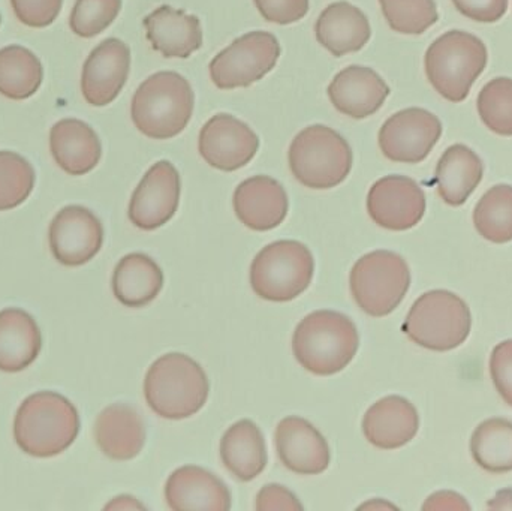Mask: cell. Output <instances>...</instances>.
Returning <instances> with one entry per match:
<instances>
[{"mask_svg": "<svg viewBox=\"0 0 512 511\" xmlns=\"http://www.w3.org/2000/svg\"><path fill=\"white\" fill-rule=\"evenodd\" d=\"M51 252L60 264L78 267L98 255L104 243V227L95 213L83 206H66L50 225Z\"/></svg>", "mask_w": 512, "mask_h": 511, "instance_id": "4fadbf2b", "label": "cell"}, {"mask_svg": "<svg viewBox=\"0 0 512 511\" xmlns=\"http://www.w3.org/2000/svg\"><path fill=\"white\" fill-rule=\"evenodd\" d=\"M78 432L80 416L77 408L59 393L30 395L15 414V443L33 458L60 455L74 444Z\"/></svg>", "mask_w": 512, "mask_h": 511, "instance_id": "6da1fadb", "label": "cell"}, {"mask_svg": "<svg viewBox=\"0 0 512 511\" xmlns=\"http://www.w3.org/2000/svg\"><path fill=\"white\" fill-rule=\"evenodd\" d=\"M120 9L122 0H77L69 17V26L80 38H93L116 20Z\"/></svg>", "mask_w": 512, "mask_h": 511, "instance_id": "d590c367", "label": "cell"}, {"mask_svg": "<svg viewBox=\"0 0 512 511\" xmlns=\"http://www.w3.org/2000/svg\"><path fill=\"white\" fill-rule=\"evenodd\" d=\"M471 453L474 461L487 473H510L512 423L505 419H490L481 423L472 435Z\"/></svg>", "mask_w": 512, "mask_h": 511, "instance_id": "4dcf8cb0", "label": "cell"}, {"mask_svg": "<svg viewBox=\"0 0 512 511\" xmlns=\"http://www.w3.org/2000/svg\"><path fill=\"white\" fill-rule=\"evenodd\" d=\"M280 45L273 33H246L210 63V77L219 89L248 87L276 66Z\"/></svg>", "mask_w": 512, "mask_h": 511, "instance_id": "30bf717a", "label": "cell"}, {"mask_svg": "<svg viewBox=\"0 0 512 511\" xmlns=\"http://www.w3.org/2000/svg\"><path fill=\"white\" fill-rule=\"evenodd\" d=\"M390 87L384 78L364 66H348L328 86V96L336 110L352 119H366L387 101Z\"/></svg>", "mask_w": 512, "mask_h": 511, "instance_id": "d6986e66", "label": "cell"}, {"mask_svg": "<svg viewBox=\"0 0 512 511\" xmlns=\"http://www.w3.org/2000/svg\"><path fill=\"white\" fill-rule=\"evenodd\" d=\"M420 429L417 408L402 396H387L373 404L363 419V432L372 446L396 450L414 440Z\"/></svg>", "mask_w": 512, "mask_h": 511, "instance_id": "44dd1931", "label": "cell"}, {"mask_svg": "<svg viewBox=\"0 0 512 511\" xmlns=\"http://www.w3.org/2000/svg\"><path fill=\"white\" fill-rule=\"evenodd\" d=\"M360 509H396V507L391 506V504L381 503V501L379 503L373 501V503L363 504Z\"/></svg>", "mask_w": 512, "mask_h": 511, "instance_id": "f6af8a7d", "label": "cell"}, {"mask_svg": "<svg viewBox=\"0 0 512 511\" xmlns=\"http://www.w3.org/2000/svg\"><path fill=\"white\" fill-rule=\"evenodd\" d=\"M259 14L270 23L291 24L304 18L309 11V0H254Z\"/></svg>", "mask_w": 512, "mask_h": 511, "instance_id": "f35d334b", "label": "cell"}, {"mask_svg": "<svg viewBox=\"0 0 512 511\" xmlns=\"http://www.w3.org/2000/svg\"><path fill=\"white\" fill-rule=\"evenodd\" d=\"M474 225L480 236L492 243L512 240V186L496 185L478 201Z\"/></svg>", "mask_w": 512, "mask_h": 511, "instance_id": "1f68e13d", "label": "cell"}, {"mask_svg": "<svg viewBox=\"0 0 512 511\" xmlns=\"http://www.w3.org/2000/svg\"><path fill=\"white\" fill-rule=\"evenodd\" d=\"M442 135V123L423 108H406L393 114L379 131V147L385 158L418 164L432 152Z\"/></svg>", "mask_w": 512, "mask_h": 511, "instance_id": "8fae6325", "label": "cell"}, {"mask_svg": "<svg viewBox=\"0 0 512 511\" xmlns=\"http://www.w3.org/2000/svg\"><path fill=\"white\" fill-rule=\"evenodd\" d=\"M349 285L361 311L370 317H387L405 299L411 272L405 258L396 252H370L352 267Z\"/></svg>", "mask_w": 512, "mask_h": 511, "instance_id": "9c48e42d", "label": "cell"}, {"mask_svg": "<svg viewBox=\"0 0 512 511\" xmlns=\"http://www.w3.org/2000/svg\"><path fill=\"white\" fill-rule=\"evenodd\" d=\"M315 272L312 252L297 240L270 243L256 254L251 285L268 302H291L309 288Z\"/></svg>", "mask_w": 512, "mask_h": 511, "instance_id": "ba28073f", "label": "cell"}, {"mask_svg": "<svg viewBox=\"0 0 512 511\" xmlns=\"http://www.w3.org/2000/svg\"><path fill=\"white\" fill-rule=\"evenodd\" d=\"M316 39L333 56L360 51L369 42L372 29L366 15L348 2L327 6L315 26Z\"/></svg>", "mask_w": 512, "mask_h": 511, "instance_id": "d4e9b609", "label": "cell"}, {"mask_svg": "<svg viewBox=\"0 0 512 511\" xmlns=\"http://www.w3.org/2000/svg\"><path fill=\"white\" fill-rule=\"evenodd\" d=\"M164 287V272L149 255L134 252L117 263L113 273V293L126 308H144Z\"/></svg>", "mask_w": 512, "mask_h": 511, "instance_id": "83f0119b", "label": "cell"}, {"mask_svg": "<svg viewBox=\"0 0 512 511\" xmlns=\"http://www.w3.org/2000/svg\"><path fill=\"white\" fill-rule=\"evenodd\" d=\"M255 509L258 511H301L304 507L285 486L267 485L256 495Z\"/></svg>", "mask_w": 512, "mask_h": 511, "instance_id": "60d3db41", "label": "cell"}, {"mask_svg": "<svg viewBox=\"0 0 512 511\" xmlns=\"http://www.w3.org/2000/svg\"><path fill=\"white\" fill-rule=\"evenodd\" d=\"M131 69V50L117 38L105 39L87 57L81 74V92L95 107L111 104L122 92Z\"/></svg>", "mask_w": 512, "mask_h": 511, "instance_id": "2e32d148", "label": "cell"}, {"mask_svg": "<svg viewBox=\"0 0 512 511\" xmlns=\"http://www.w3.org/2000/svg\"><path fill=\"white\" fill-rule=\"evenodd\" d=\"M35 170L18 153L0 152V212L20 206L35 188Z\"/></svg>", "mask_w": 512, "mask_h": 511, "instance_id": "d6a6232c", "label": "cell"}, {"mask_svg": "<svg viewBox=\"0 0 512 511\" xmlns=\"http://www.w3.org/2000/svg\"><path fill=\"white\" fill-rule=\"evenodd\" d=\"M288 207V195L273 177H251L234 192L237 218L251 230L270 231L279 227L288 215Z\"/></svg>", "mask_w": 512, "mask_h": 511, "instance_id": "ffe728a7", "label": "cell"}, {"mask_svg": "<svg viewBox=\"0 0 512 511\" xmlns=\"http://www.w3.org/2000/svg\"><path fill=\"white\" fill-rule=\"evenodd\" d=\"M489 62V51L478 36L450 30L426 51L424 68L433 89L450 102L468 98L472 86Z\"/></svg>", "mask_w": 512, "mask_h": 511, "instance_id": "5b68a950", "label": "cell"}, {"mask_svg": "<svg viewBox=\"0 0 512 511\" xmlns=\"http://www.w3.org/2000/svg\"><path fill=\"white\" fill-rule=\"evenodd\" d=\"M483 174V161L474 150L465 144L448 147L436 165L439 197L450 206H462L480 185Z\"/></svg>", "mask_w": 512, "mask_h": 511, "instance_id": "4316f807", "label": "cell"}, {"mask_svg": "<svg viewBox=\"0 0 512 511\" xmlns=\"http://www.w3.org/2000/svg\"><path fill=\"white\" fill-rule=\"evenodd\" d=\"M50 149L56 164L71 176L90 173L102 156L98 134L78 119H63L51 128Z\"/></svg>", "mask_w": 512, "mask_h": 511, "instance_id": "cb8c5ba5", "label": "cell"}, {"mask_svg": "<svg viewBox=\"0 0 512 511\" xmlns=\"http://www.w3.org/2000/svg\"><path fill=\"white\" fill-rule=\"evenodd\" d=\"M360 345L354 321L336 311H316L298 323L292 338L295 359L319 377L339 374Z\"/></svg>", "mask_w": 512, "mask_h": 511, "instance_id": "3957f363", "label": "cell"}, {"mask_svg": "<svg viewBox=\"0 0 512 511\" xmlns=\"http://www.w3.org/2000/svg\"><path fill=\"white\" fill-rule=\"evenodd\" d=\"M41 348V330L32 315L17 308L0 311V371H24Z\"/></svg>", "mask_w": 512, "mask_h": 511, "instance_id": "484cf974", "label": "cell"}, {"mask_svg": "<svg viewBox=\"0 0 512 511\" xmlns=\"http://www.w3.org/2000/svg\"><path fill=\"white\" fill-rule=\"evenodd\" d=\"M144 29L153 50L165 57L192 56L203 45V30L195 15L161 6L144 18Z\"/></svg>", "mask_w": 512, "mask_h": 511, "instance_id": "603a6c76", "label": "cell"}, {"mask_svg": "<svg viewBox=\"0 0 512 511\" xmlns=\"http://www.w3.org/2000/svg\"><path fill=\"white\" fill-rule=\"evenodd\" d=\"M179 171L171 162L159 161L144 174L129 203V219L144 231L158 230L173 219L179 209Z\"/></svg>", "mask_w": 512, "mask_h": 511, "instance_id": "7c38bea8", "label": "cell"}, {"mask_svg": "<svg viewBox=\"0 0 512 511\" xmlns=\"http://www.w3.org/2000/svg\"><path fill=\"white\" fill-rule=\"evenodd\" d=\"M191 84L177 72H156L147 78L132 98L134 125L146 137L168 140L185 131L194 113Z\"/></svg>", "mask_w": 512, "mask_h": 511, "instance_id": "277c9868", "label": "cell"}, {"mask_svg": "<svg viewBox=\"0 0 512 511\" xmlns=\"http://www.w3.org/2000/svg\"><path fill=\"white\" fill-rule=\"evenodd\" d=\"M391 29L403 35H421L439 20L435 0H379Z\"/></svg>", "mask_w": 512, "mask_h": 511, "instance_id": "e575fe53", "label": "cell"}, {"mask_svg": "<svg viewBox=\"0 0 512 511\" xmlns=\"http://www.w3.org/2000/svg\"><path fill=\"white\" fill-rule=\"evenodd\" d=\"M367 212L385 230H411L426 213V195L411 177H382L370 188Z\"/></svg>", "mask_w": 512, "mask_h": 511, "instance_id": "5bb4252c", "label": "cell"}, {"mask_svg": "<svg viewBox=\"0 0 512 511\" xmlns=\"http://www.w3.org/2000/svg\"><path fill=\"white\" fill-rule=\"evenodd\" d=\"M95 441L107 458L131 461L140 455L146 444L143 417L131 405H110L96 419Z\"/></svg>", "mask_w": 512, "mask_h": 511, "instance_id": "7402d4cb", "label": "cell"}, {"mask_svg": "<svg viewBox=\"0 0 512 511\" xmlns=\"http://www.w3.org/2000/svg\"><path fill=\"white\" fill-rule=\"evenodd\" d=\"M15 17L24 26L44 29L54 23L62 11L63 0H11Z\"/></svg>", "mask_w": 512, "mask_h": 511, "instance_id": "8d00e7d4", "label": "cell"}, {"mask_svg": "<svg viewBox=\"0 0 512 511\" xmlns=\"http://www.w3.org/2000/svg\"><path fill=\"white\" fill-rule=\"evenodd\" d=\"M471 326V311L465 300L451 291L433 290L414 303L403 332L427 350L451 351L468 339Z\"/></svg>", "mask_w": 512, "mask_h": 511, "instance_id": "52a82bcc", "label": "cell"}, {"mask_svg": "<svg viewBox=\"0 0 512 511\" xmlns=\"http://www.w3.org/2000/svg\"><path fill=\"white\" fill-rule=\"evenodd\" d=\"M489 509L493 510H512V489L498 492L492 503H489Z\"/></svg>", "mask_w": 512, "mask_h": 511, "instance_id": "ee69618b", "label": "cell"}, {"mask_svg": "<svg viewBox=\"0 0 512 511\" xmlns=\"http://www.w3.org/2000/svg\"><path fill=\"white\" fill-rule=\"evenodd\" d=\"M454 8L478 23H496L504 17L510 0H451Z\"/></svg>", "mask_w": 512, "mask_h": 511, "instance_id": "ab89813d", "label": "cell"}, {"mask_svg": "<svg viewBox=\"0 0 512 511\" xmlns=\"http://www.w3.org/2000/svg\"><path fill=\"white\" fill-rule=\"evenodd\" d=\"M44 80L41 60L21 45L0 50V95L23 101L38 92Z\"/></svg>", "mask_w": 512, "mask_h": 511, "instance_id": "f546056e", "label": "cell"}, {"mask_svg": "<svg viewBox=\"0 0 512 511\" xmlns=\"http://www.w3.org/2000/svg\"><path fill=\"white\" fill-rule=\"evenodd\" d=\"M277 456L292 473L316 476L330 467L331 453L321 432L301 417H285L274 432Z\"/></svg>", "mask_w": 512, "mask_h": 511, "instance_id": "e0dca14e", "label": "cell"}, {"mask_svg": "<svg viewBox=\"0 0 512 511\" xmlns=\"http://www.w3.org/2000/svg\"><path fill=\"white\" fill-rule=\"evenodd\" d=\"M225 468L240 482H252L267 467V447L261 429L252 420H240L221 441Z\"/></svg>", "mask_w": 512, "mask_h": 511, "instance_id": "f1b7e54d", "label": "cell"}, {"mask_svg": "<svg viewBox=\"0 0 512 511\" xmlns=\"http://www.w3.org/2000/svg\"><path fill=\"white\" fill-rule=\"evenodd\" d=\"M423 510H471V506L459 494L444 491L429 497Z\"/></svg>", "mask_w": 512, "mask_h": 511, "instance_id": "b9f144b4", "label": "cell"}, {"mask_svg": "<svg viewBox=\"0 0 512 511\" xmlns=\"http://www.w3.org/2000/svg\"><path fill=\"white\" fill-rule=\"evenodd\" d=\"M201 156L216 170L236 171L248 165L259 149L254 131L231 114H216L200 132Z\"/></svg>", "mask_w": 512, "mask_h": 511, "instance_id": "9a60e30c", "label": "cell"}, {"mask_svg": "<svg viewBox=\"0 0 512 511\" xmlns=\"http://www.w3.org/2000/svg\"><path fill=\"white\" fill-rule=\"evenodd\" d=\"M107 510H144L146 507L143 506V504L138 503L135 498L132 497H119L116 498V500L111 501L110 504H108L107 507H105Z\"/></svg>", "mask_w": 512, "mask_h": 511, "instance_id": "7bdbcfd3", "label": "cell"}, {"mask_svg": "<svg viewBox=\"0 0 512 511\" xmlns=\"http://www.w3.org/2000/svg\"><path fill=\"white\" fill-rule=\"evenodd\" d=\"M165 500L176 511H228L233 506L228 486L206 468L186 465L168 477Z\"/></svg>", "mask_w": 512, "mask_h": 511, "instance_id": "ac0fdd59", "label": "cell"}, {"mask_svg": "<svg viewBox=\"0 0 512 511\" xmlns=\"http://www.w3.org/2000/svg\"><path fill=\"white\" fill-rule=\"evenodd\" d=\"M490 374L499 395L512 407V339L496 345L490 357Z\"/></svg>", "mask_w": 512, "mask_h": 511, "instance_id": "74e56055", "label": "cell"}, {"mask_svg": "<svg viewBox=\"0 0 512 511\" xmlns=\"http://www.w3.org/2000/svg\"><path fill=\"white\" fill-rule=\"evenodd\" d=\"M209 393L206 371L182 353L159 357L144 380L147 404L162 419L183 420L195 416L206 405Z\"/></svg>", "mask_w": 512, "mask_h": 511, "instance_id": "7a4b0ae2", "label": "cell"}, {"mask_svg": "<svg viewBox=\"0 0 512 511\" xmlns=\"http://www.w3.org/2000/svg\"><path fill=\"white\" fill-rule=\"evenodd\" d=\"M478 114L484 125L502 137H512V78L499 77L481 89Z\"/></svg>", "mask_w": 512, "mask_h": 511, "instance_id": "836d02e7", "label": "cell"}, {"mask_svg": "<svg viewBox=\"0 0 512 511\" xmlns=\"http://www.w3.org/2000/svg\"><path fill=\"white\" fill-rule=\"evenodd\" d=\"M292 176L310 189H331L343 182L352 170V150L348 141L328 126L303 129L288 152Z\"/></svg>", "mask_w": 512, "mask_h": 511, "instance_id": "8992f818", "label": "cell"}]
</instances>
